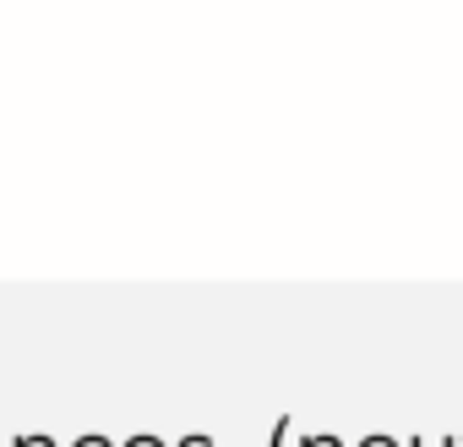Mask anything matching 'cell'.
Returning a JSON list of instances; mask_svg holds the SVG:
<instances>
[{"label": "cell", "mask_w": 463, "mask_h": 447, "mask_svg": "<svg viewBox=\"0 0 463 447\" xmlns=\"http://www.w3.org/2000/svg\"><path fill=\"white\" fill-rule=\"evenodd\" d=\"M268 447H295V420H289V414H279V420H273V436H268Z\"/></svg>", "instance_id": "obj_1"}, {"label": "cell", "mask_w": 463, "mask_h": 447, "mask_svg": "<svg viewBox=\"0 0 463 447\" xmlns=\"http://www.w3.org/2000/svg\"><path fill=\"white\" fill-rule=\"evenodd\" d=\"M295 447H349V442L333 436V431H317V436H295Z\"/></svg>", "instance_id": "obj_2"}, {"label": "cell", "mask_w": 463, "mask_h": 447, "mask_svg": "<svg viewBox=\"0 0 463 447\" xmlns=\"http://www.w3.org/2000/svg\"><path fill=\"white\" fill-rule=\"evenodd\" d=\"M12 447H55V436H44V431H23Z\"/></svg>", "instance_id": "obj_3"}, {"label": "cell", "mask_w": 463, "mask_h": 447, "mask_svg": "<svg viewBox=\"0 0 463 447\" xmlns=\"http://www.w3.org/2000/svg\"><path fill=\"white\" fill-rule=\"evenodd\" d=\"M120 447H169V442H164V436H153V431H137V436H126Z\"/></svg>", "instance_id": "obj_4"}, {"label": "cell", "mask_w": 463, "mask_h": 447, "mask_svg": "<svg viewBox=\"0 0 463 447\" xmlns=\"http://www.w3.org/2000/svg\"><path fill=\"white\" fill-rule=\"evenodd\" d=\"M71 447H120V442H115V436H99V431H88V436H77Z\"/></svg>", "instance_id": "obj_5"}, {"label": "cell", "mask_w": 463, "mask_h": 447, "mask_svg": "<svg viewBox=\"0 0 463 447\" xmlns=\"http://www.w3.org/2000/svg\"><path fill=\"white\" fill-rule=\"evenodd\" d=\"M175 447H213V436H207V431H191V436H180Z\"/></svg>", "instance_id": "obj_6"}, {"label": "cell", "mask_w": 463, "mask_h": 447, "mask_svg": "<svg viewBox=\"0 0 463 447\" xmlns=\"http://www.w3.org/2000/svg\"><path fill=\"white\" fill-rule=\"evenodd\" d=\"M354 447H398V442H392V436H360Z\"/></svg>", "instance_id": "obj_7"}, {"label": "cell", "mask_w": 463, "mask_h": 447, "mask_svg": "<svg viewBox=\"0 0 463 447\" xmlns=\"http://www.w3.org/2000/svg\"><path fill=\"white\" fill-rule=\"evenodd\" d=\"M414 447H447V442H430V436H414Z\"/></svg>", "instance_id": "obj_8"}]
</instances>
